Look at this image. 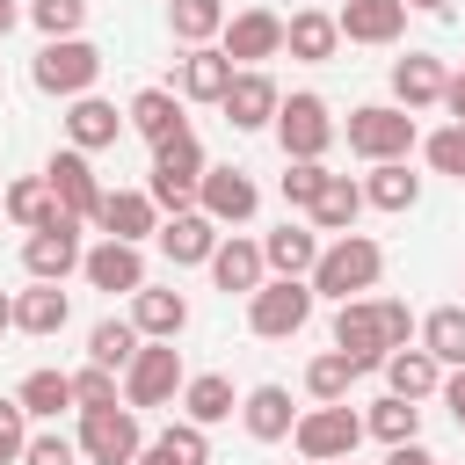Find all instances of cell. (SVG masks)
<instances>
[{"mask_svg":"<svg viewBox=\"0 0 465 465\" xmlns=\"http://www.w3.org/2000/svg\"><path fill=\"white\" fill-rule=\"evenodd\" d=\"M153 240H160V254H167L174 269H196V262H211V254H218V240H225V232H218L203 211H174V218H160V232H153Z\"/></svg>","mask_w":465,"mask_h":465,"instance_id":"obj_19","label":"cell"},{"mask_svg":"<svg viewBox=\"0 0 465 465\" xmlns=\"http://www.w3.org/2000/svg\"><path fill=\"white\" fill-rule=\"evenodd\" d=\"M436 465H443V458H436Z\"/></svg>","mask_w":465,"mask_h":465,"instance_id":"obj_57","label":"cell"},{"mask_svg":"<svg viewBox=\"0 0 465 465\" xmlns=\"http://www.w3.org/2000/svg\"><path fill=\"white\" fill-rule=\"evenodd\" d=\"M94 225H102V240H124V247H138L145 232H160V211H153V196H145V189H102V203H94Z\"/></svg>","mask_w":465,"mask_h":465,"instance_id":"obj_15","label":"cell"},{"mask_svg":"<svg viewBox=\"0 0 465 465\" xmlns=\"http://www.w3.org/2000/svg\"><path fill=\"white\" fill-rule=\"evenodd\" d=\"M196 211H203L211 225H247V218L262 211V189H254L247 167H203V182H196Z\"/></svg>","mask_w":465,"mask_h":465,"instance_id":"obj_13","label":"cell"},{"mask_svg":"<svg viewBox=\"0 0 465 465\" xmlns=\"http://www.w3.org/2000/svg\"><path fill=\"white\" fill-rule=\"evenodd\" d=\"M44 182H51V196H58V211H65V218H80V225L94 218L102 182H94V160H87V153H73V145H65V153H51V160H44Z\"/></svg>","mask_w":465,"mask_h":465,"instance_id":"obj_14","label":"cell"},{"mask_svg":"<svg viewBox=\"0 0 465 465\" xmlns=\"http://www.w3.org/2000/svg\"><path fill=\"white\" fill-rule=\"evenodd\" d=\"M218 51L232 58V73H262V58L283 51V15H269V7H240V15H225Z\"/></svg>","mask_w":465,"mask_h":465,"instance_id":"obj_10","label":"cell"},{"mask_svg":"<svg viewBox=\"0 0 465 465\" xmlns=\"http://www.w3.org/2000/svg\"><path fill=\"white\" fill-rule=\"evenodd\" d=\"M80 218H51V225H36L29 240H22V269H29V283H65L73 269H80Z\"/></svg>","mask_w":465,"mask_h":465,"instance_id":"obj_11","label":"cell"},{"mask_svg":"<svg viewBox=\"0 0 465 465\" xmlns=\"http://www.w3.org/2000/svg\"><path fill=\"white\" fill-rule=\"evenodd\" d=\"M7 327H15V298L0 291V334H7Z\"/></svg>","mask_w":465,"mask_h":465,"instance_id":"obj_54","label":"cell"},{"mask_svg":"<svg viewBox=\"0 0 465 465\" xmlns=\"http://www.w3.org/2000/svg\"><path fill=\"white\" fill-rule=\"evenodd\" d=\"M138 349H145V334L131 320H94V334H87V363H102V371H131Z\"/></svg>","mask_w":465,"mask_h":465,"instance_id":"obj_38","label":"cell"},{"mask_svg":"<svg viewBox=\"0 0 465 465\" xmlns=\"http://www.w3.org/2000/svg\"><path fill=\"white\" fill-rule=\"evenodd\" d=\"M73 407H80V414H94V407H124V392H116V371H102V363L73 371Z\"/></svg>","mask_w":465,"mask_h":465,"instance_id":"obj_42","label":"cell"},{"mask_svg":"<svg viewBox=\"0 0 465 465\" xmlns=\"http://www.w3.org/2000/svg\"><path fill=\"white\" fill-rule=\"evenodd\" d=\"M29 22L44 29V44H65V36H80L87 0H29Z\"/></svg>","mask_w":465,"mask_h":465,"instance_id":"obj_41","label":"cell"},{"mask_svg":"<svg viewBox=\"0 0 465 465\" xmlns=\"http://www.w3.org/2000/svg\"><path fill=\"white\" fill-rule=\"evenodd\" d=\"M341 138H349V153L371 160V167H378V160H407V153H414V116L392 109V102H371V109H349Z\"/></svg>","mask_w":465,"mask_h":465,"instance_id":"obj_5","label":"cell"},{"mask_svg":"<svg viewBox=\"0 0 465 465\" xmlns=\"http://www.w3.org/2000/svg\"><path fill=\"white\" fill-rule=\"evenodd\" d=\"M22 443H29V414L0 400V465H22Z\"/></svg>","mask_w":465,"mask_h":465,"instance_id":"obj_47","label":"cell"},{"mask_svg":"<svg viewBox=\"0 0 465 465\" xmlns=\"http://www.w3.org/2000/svg\"><path fill=\"white\" fill-rule=\"evenodd\" d=\"M15 407H22L29 421L65 414V407H73V371H29V378L15 385Z\"/></svg>","mask_w":465,"mask_h":465,"instance_id":"obj_34","label":"cell"},{"mask_svg":"<svg viewBox=\"0 0 465 465\" xmlns=\"http://www.w3.org/2000/svg\"><path fill=\"white\" fill-rule=\"evenodd\" d=\"M232 407H240V392H232V378H218V371H196V378L182 385V414H189L196 429L232 421Z\"/></svg>","mask_w":465,"mask_h":465,"instance_id":"obj_32","label":"cell"},{"mask_svg":"<svg viewBox=\"0 0 465 465\" xmlns=\"http://www.w3.org/2000/svg\"><path fill=\"white\" fill-rule=\"evenodd\" d=\"M116 131H124L116 102H102V94L65 102V145H73V153H102V145H116Z\"/></svg>","mask_w":465,"mask_h":465,"instance_id":"obj_25","label":"cell"},{"mask_svg":"<svg viewBox=\"0 0 465 465\" xmlns=\"http://www.w3.org/2000/svg\"><path fill=\"white\" fill-rule=\"evenodd\" d=\"M0 211H7L22 232H36V225H51V218H58V196H51V182H44V174H22V182L0 196Z\"/></svg>","mask_w":465,"mask_h":465,"instance_id":"obj_37","label":"cell"},{"mask_svg":"<svg viewBox=\"0 0 465 465\" xmlns=\"http://www.w3.org/2000/svg\"><path fill=\"white\" fill-rule=\"evenodd\" d=\"M298 465H305V458H298Z\"/></svg>","mask_w":465,"mask_h":465,"instance_id":"obj_58","label":"cell"},{"mask_svg":"<svg viewBox=\"0 0 465 465\" xmlns=\"http://www.w3.org/2000/svg\"><path fill=\"white\" fill-rule=\"evenodd\" d=\"M305 218H312V232H334V240H341V232H356V218H363V182H349V174H327Z\"/></svg>","mask_w":465,"mask_h":465,"instance_id":"obj_26","label":"cell"},{"mask_svg":"<svg viewBox=\"0 0 465 465\" xmlns=\"http://www.w3.org/2000/svg\"><path fill=\"white\" fill-rule=\"evenodd\" d=\"M283 51H291L298 65H327V58L341 51V29H334V15H327V7H298V15L283 22Z\"/></svg>","mask_w":465,"mask_h":465,"instance_id":"obj_23","label":"cell"},{"mask_svg":"<svg viewBox=\"0 0 465 465\" xmlns=\"http://www.w3.org/2000/svg\"><path fill=\"white\" fill-rule=\"evenodd\" d=\"M15 22H22V0H0V36H7Z\"/></svg>","mask_w":465,"mask_h":465,"instance_id":"obj_53","label":"cell"},{"mask_svg":"<svg viewBox=\"0 0 465 465\" xmlns=\"http://www.w3.org/2000/svg\"><path fill=\"white\" fill-rule=\"evenodd\" d=\"M131 465H182V458H174V450H167V443H145V450H138V458H131Z\"/></svg>","mask_w":465,"mask_h":465,"instance_id":"obj_52","label":"cell"},{"mask_svg":"<svg viewBox=\"0 0 465 465\" xmlns=\"http://www.w3.org/2000/svg\"><path fill=\"white\" fill-rule=\"evenodd\" d=\"M407 7H421V15H443V7H450V0H407Z\"/></svg>","mask_w":465,"mask_h":465,"instance_id":"obj_55","label":"cell"},{"mask_svg":"<svg viewBox=\"0 0 465 465\" xmlns=\"http://www.w3.org/2000/svg\"><path fill=\"white\" fill-rule=\"evenodd\" d=\"M421 349L443 363V371H465V305H436L421 320Z\"/></svg>","mask_w":465,"mask_h":465,"instance_id":"obj_36","label":"cell"},{"mask_svg":"<svg viewBox=\"0 0 465 465\" xmlns=\"http://www.w3.org/2000/svg\"><path fill=\"white\" fill-rule=\"evenodd\" d=\"M167 22H174V36L196 51V44H211V36L225 29V0H174V7H167Z\"/></svg>","mask_w":465,"mask_h":465,"instance_id":"obj_40","label":"cell"},{"mask_svg":"<svg viewBox=\"0 0 465 465\" xmlns=\"http://www.w3.org/2000/svg\"><path fill=\"white\" fill-rule=\"evenodd\" d=\"M378 371H385V385H392L400 400H414V407H421V400H429V392L443 385V363H436V356H429L421 341H407V349H392V356H385Z\"/></svg>","mask_w":465,"mask_h":465,"instance_id":"obj_29","label":"cell"},{"mask_svg":"<svg viewBox=\"0 0 465 465\" xmlns=\"http://www.w3.org/2000/svg\"><path fill=\"white\" fill-rule=\"evenodd\" d=\"M305 320H312V283H305V276H269V283L247 298V327H254L262 341H291Z\"/></svg>","mask_w":465,"mask_h":465,"instance_id":"obj_7","label":"cell"},{"mask_svg":"<svg viewBox=\"0 0 465 465\" xmlns=\"http://www.w3.org/2000/svg\"><path fill=\"white\" fill-rule=\"evenodd\" d=\"M124 124H131L145 145H160V138L189 131V116H182V94H174V87H138V94H131V109H124Z\"/></svg>","mask_w":465,"mask_h":465,"instance_id":"obj_24","label":"cell"},{"mask_svg":"<svg viewBox=\"0 0 465 465\" xmlns=\"http://www.w3.org/2000/svg\"><path fill=\"white\" fill-rule=\"evenodd\" d=\"M203 269H211V283H218L225 298H232V291H240V298H254V291L269 283V269H262V240H240V232H232V240H218V254H211Z\"/></svg>","mask_w":465,"mask_h":465,"instance_id":"obj_21","label":"cell"},{"mask_svg":"<svg viewBox=\"0 0 465 465\" xmlns=\"http://www.w3.org/2000/svg\"><path fill=\"white\" fill-rule=\"evenodd\" d=\"M73 443H80L87 465H131L145 450V429H138L131 407H94V414H80V436Z\"/></svg>","mask_w":465,"mask_h":465,"instance_id":"obj_9","label":"cell"},{"mask_svg":"<svg viewBox=\"0 0 465 465\" xmlns=\"http://www.w3.org/2000/svg\"><path fill=\"white\" fill-rule=\"evenodd\" d=\"M22 465H80V443L58 436V429H36V436L22 443Z\"/></svg>","mask_w":465,"mask_h":465,"instance_id":"obj_45","label":"cell"},{"mask_svg":"<svg viewBox=\"0 0 465 465\" xmlns=\"http://www.w3.org/2000/svg\"><path fill=\"white\" fill-rule=\"evenodd\" d=\"M334 349H341L356 371H378V363L392 356V334H385L378 298H349V305H334Z\"/></svg>","mask_w":465,"mask_h":465,"instance_id":"obj_12","label":"cell"},{"mask_svg":"<svg viewBox=\"0 0 465 465\" xmlns=\"http://www.w3.org/2000/svg\"><path fill=\"white\" fill-rule=\"evenodd\" d=\"M378 276H385V247L371 240V232H341V240H327L320 247V262H312V298H334V305H349V298H363V291H378Z\"/></svg>","mask_w":465,"mask_h":465,"instance_id":"obj_1","label":"cell"},{"mask_svg":"<svg viewBox=\"0 0 465 465\" xmlns=\"http://www.w3.org/2000/svg\"><path fill=\"white\" fill-rule=\"evenodd\" d=\"M320 182H327V160H283V203L291 211H312Z\"/></svg>","mask_w":465,"mask_h":465,"instance_id":"obj_44","label":"cell"},{"mask_svg":"<svg viewBox=\"0 0 465 465\" xmlns=\"http://www.w3.org/2000/svg\"><path fill=\"white\" fill-rule=\"evenodd\" d=\"M131 327L145 334V341H174L182 327H189V298L182 291H131Z\"/></svg>","mask_w":465,"mask_h":465,"instance_id":"obj_28","label":"cell"},{"mask_svg":"<svg viewBox=\"0 0 465 465\" xmlns=\"http://www.w3.org/2000/svg\"><path fill=\"white\" fill-rule=\"evenodd\" d=\"M196 182H203V145H196V131H174V138H160L153 145V182H145V196H153V211H196Z\"/></svg>","mask_w":465,"mask_h":465,"instance_id":"obj_2","label":"cell"},{"mask_svg":"<svg viewBox=\"0 0 465 465\" xmlns=\"http://www.w3.org/2000/svg\"><path fill=\"white\" fill-rule=\"evenodd\" d=\"M312 262H320V232L312 225H276L262 240V269H276V276H312Z\"/></svg>","mask_w":465,"mask_h":465,"instance_id":"obj_31","label":"cell"},{"mask_svg":"<svg viewBox=\"0 0 465 465\" xmlns=\"http://www.w3.org/2000/svg\"><path fill=\"white\" fill-rule=\"evenodd\" d=\"M334 465H356V458H334Z\"/></svg>","mask_w":465,"mask_h":465,"instance_id":"obj_56","label":"cell"},{"mask_svg":"<svg viewBox=\"0 0 465 465\" xmlns=\"http://www.w3.org/2000/svg\"><path fill=\"white\" fill-rule=\"evenodd\" d=\"M363 429H371L385 450H392V443H421V407H414V400H400V392H385V400H371Z\"/></svg>","mask_w":465,"mask_h":465,"instance_id":"obj_35","label":"cell"},{"mask_svg":"<svg viewBox=\"0 0 465 465\" xmlns=\"http://www.w3.org/2000/svg\"><path fill=\"white\" fill-rule=\"evenodd\" d=\"M363 203H378V211H414V203H421V174H414L407 160H378V167L363 174Z\"/></svg>","mask_w":465,"mask_h":465,"instance_id":"obj_33","label":"cell"},{"mask_svg":"<svg viewBox=\"0 0 465 465\" xmlns=\"http://www.w3.org/2000/svg\"><path fill=\"white\" fill-rule=\"evenodd\" d=\"M421 153H429V167H436V174L465 182V124H443V131H429V138H421Z\"/></svg>","mask_w":465,"mask_h":465,"instance_id":"obj_43","label":"cell"},{"mask_svg":"<svg viewBox=\"0 0 465 465\" xmlns=\"http://www.w3.org/2000/svg\"><path fill=\"white\" fill-rule=\"evenodd\" d=\"M225 87H232V58L218 44H196V51L174 58V94L182 102H225Z\"/></svg>","mask_w":465,"mask_h":465,"instance_id":"obj_17","label":"cell"},{"mask_svg":"<svg viewBox=\"0 0 465 465\" xmlns=\"http://www.w3.org/2000/svg\"><path fill=\"white\" fill-rule=\"evenodd\" d=\"M443 58H429V51H407V58H392V109H436L443 102Z\"/></svg>","mask_w":465,"mask_h":465,"instance_id":"obj_20","label":"cell"},{"mask_svg":"<svg viewBox=\"0 0 465 465\" xmlns=\"http://www.w3.org/2000/svg\"><path fill=\"white\" fill-rule=\"evenodd\" d=\"M356 378H363V371H356V363H349L341 349H327V356H312V363H305V392H312L320 407L349 400V385H356Z\"/></svg>","mask_w":465,"mask_h":465,"instance_id":"obj_39","label":"cell"},{"mask_svg":"<svg viewBox=\"0 0 465 465\" xmlns=\"http://www.w3.org/2000/svg\"><path fill=\"white\" fill-rule=\"evenodd\" d=\"M378 312H385V334H392V349H407V341H414V312H407L400 298H378Z\"/></svg>","mask_w":465,"mask_h":465,"instance_id":"obj_48","label":"cell"},{"mask_svg":"<svg viewBox=\"0 0 465 465\" xmlns=\"http://www.w3.org/2000/svg\"><path fill=\"white\" fill-rule=\"evenodd\" d=\"M443 109H450V124H465V73L443 80Z\"/></svg>","mask_w":465,"mask_h":465,"instance_id":"obj_51","label":"cell"},{"mask_svg":"<svg viewBox=\"0 0 465 465\" xmlns=\"http://www.w3.org/2000/svg\"><path fill=\"white\" fill-rule=\"evenodd\" d=\"M436 392H443V407H450V421L465 429V371H443V385H436Z\"/></svg>","mask_w":465,"mask_h":465,"instance_id":"obj_49","label":"cell"},{"mask_svg":"<svg viewBox=\"0 0 465 465\" xmlns=\"http://www.w3.org/2000/svg\"><path fill=\"white\" fill-rule=\"evenodd\" d=\"M160 443H167V450H174L182 465H211V436H203L196 421H174V429H167Z\"/></svg>","mask_w":465,"mask_h":465,"instance_id":"obj_46","label":"cell"},{"mask_svg":"<svg viewBox=\"0 0 465 465\" xmlns=\"http://www.w3.org/2000/svg\"><path fill=\"white\" fill-rule=\"evenodd\" d=\"M334 29L349 44H392L407 29V0H341L334 7Z\"/></svg>","mask_w":465,"mask_h":465,"instance_id":"obj_22","label":"cell"},{"mask_svg":"<svg viewBox=\"0 0 465 465\" xmlns=\"http://www.w3.org/2000/svg\"><path fill=\"white\" fill-rule=\"evenodd\" d=\"M291 443H298V458H305V465L356 458V443H363V414H349V400L312 407V414H298V421H291Z\"/></svg>","mask_w":465,"mask_h":465,"instance_id":"obj_6","label":"cell"},{"mask_svg":"<svg viewBox=\"0 0 465 465\" xmlns=\"http://www.w3.org/2000/svg\"><path fill=\"white\" fill-rule=\"evenodd\" d=\"M276 102H283V87L269 80V73H232V87H225V124L232 131H269L276 124Z\"/></svg>","mask_w":465,"mask_h":465,"instance_id":"obj_18","label":"cell"},{"mask_svg":"<svg viewBox=\"0 0 465 465\" xmlns=\"http://www.w3.org/2000/svg\"><path fill=\"white\" fill-rule=\"evenodd\" d=\"M80 276L94 291H109V298H131V291H145V254L124 247V240H102V247L80 254Z\"/></svg>","mask_w":465,"mask_h":465,"instance_id":"obj_16","label":"cell"},{"mask_svg":"<svg viewBox=\"0 0 465 465\" xmlns=\"http://www.w3.org/2000/svg\"><path fill=\"white\" fill-rule=\"evenodd\" d=\"M65 320H73V298H65L58 283H29V291H15V327H22V334L51 341V334H65Z\"/></svg>","mask_w":465,"mask_h":465,"instance_id":"obj_27","label":"cell"},{"mask_svg":"<svg viewBox=\"0 0 465 465\" xmlns=\"http://www.w3.org/2000/svg\"><path fill=\"white\" fill-rule=\"evenodd\" d=\"M269 131H276L283 160H327V145L341 138V124L327 116V102H320V94H283Z\"/></svg>","mask_w":465,"mask_h":465,"instance_id":"obj_4","label":"cell"},{"mask_svg":"<svg viewBox=\"0 0 465 465\" xmlns=\"http://www.w3.org/2000/svg\"><path fill=\"white\" fill-rule=\"evenodd\" d=\"M240 421H247V436H254V443H283V436H291V421H298V407H291V392H283V385H254V392L240 400Z\"/></svg>","mask_w":465,"mask_h":465,"instance_id":"obj_30","label":"cell"},{"mask_svg":"<svg viewBox=\"0 0 465 465\" xmlns=\"http://www.w3.org/2000/svg\"><path fill=\"white\" fill-rule=\"evenodd\" d=\"M29 80H36L44 94H58V102H80V94H94V80H102V51H94L87 36L44 44L36 65H29Z\"/></svg>","mask_w":465,"mask_h":465,"instance_id":"obj_3","label":"cell"},{"mask_svg":"<svg viewBox=\"0 0 465 465\" xmlns=\"http://www.w3.org/2000/svg\"><path fill=\"white\" fill-rule=\"evenodd\" d=\"M182 385H189L182 349H174V341H145V349L131 356V371H124V407H131V414H138V407H167V400H182Z\"/></svg>","mask_w":465,"mask_h":465,"instance_id":"obj_8","label":"cell"},{"mask_svg":"<svg viewBox=\"0 0 465 465\" xmlns=\"http://www.w3.org/2000/svg\"><path fill=\"white\" fill-rule=\"evenodd\" d=\"M385 465H436V450H421V443H392Z\"/></svg>","mask_w":465,"mask_h":465,"instance_id":"obj_50","label":"cell"}]
</instances>
